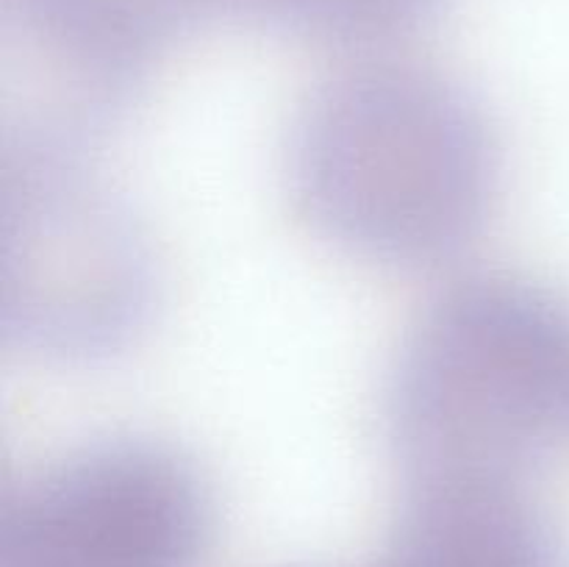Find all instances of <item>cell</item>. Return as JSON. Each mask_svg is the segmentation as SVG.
<instances>
[{"label":"cell","instance_id":"obj_2","mask_svg":"<svg viewBox=\"0 0 569 567\" xmlns=\"http://www.w3.org/2000/svg\"><path fill=\"white\" fill-rule=\"evenodd\" d=\"M567 431V306L511 272H472L439 289L381 392L383 442L406 481L522 478Z\"/></svg>","mask_w":569,"mask_h":567},{"label":"cell","instance_id":"obj_5","mask_svg":"<svg viewBox=\"0 0 569 567\" xmlns=\"http://www.w3.org/2000/svg\"><path fill=\"white\" fill-rule=\"evenodd\" d=\"M187 28L183 0H3V150L87 156Z\"/></svg>","mask_w":569,"mask_h":567},{"label":"cell","instance_id":"obj_7","mask_svg":"<svg viewBox=\"0 0 569 567\" xmlns=\"http://www.w3.org/2000/svg\"><path fill=\"white\" fill-rule=\"evenodd\" d=\"M445 0H267L264 22L333 48H381L411 37Z\"/></svg>","mask_w":569,"mask_h":567},{"label":"cell","instance_id":"obj_6","mask_svg":"<svg viewBox=\"0 0 569 567\" xmlns=\"http://www.w3.org/2000/svg\"><path fill=\"white\" fill-rule=\"evenodd\" d=\"M381 567H567L565 545L522 478L406 481Z\"/></svg>","mask_w":569,"mask_h":567},{"label":"cell","instance_id":"obj_1","mask_svg":"<svg viewBox=\"0 0 569 567\" xmlns=\"http://www.w3.org/2000/svg\"><path fill=\"white\" fill-rule=\"evenodd\" d=\"M287 181L328 245L387 270H437L478 242L500 189L481 100L433 67L378 61L315 89L295 120Z\"/></svg>","mask_w":569,"mask_h":567},{"label":"cell","instance_id":"obj_3","mask_svg":"<svg viewBox=\"0 0 569 567\" xmlns=\"http://www.w3.org/2000/svg\"><path fill=\"white\" fill-rule=\"evenodd\" d=\"M159 265L87 156L3 153V306L11 348L56 365L126 354L153 320Z\"/></svg>","mask_w":569,"mask_h":567},{"label":"cell","instance_id":"obj_4","mask_svg":"<svg viewBox=\"0 0 569 567\" xmlns=\"http://www.w3.org/2000/svg\"><path fill=\"white\" fill-rule=\"evenodd\" d=\"M214 531L203 470L153 437H106L11 489L0 567H198Z\"/></svg>","mask_w":569,"mask_h":567}]
</instances>
